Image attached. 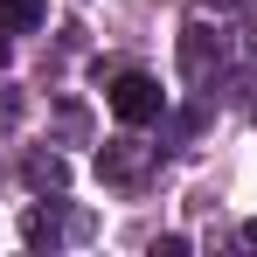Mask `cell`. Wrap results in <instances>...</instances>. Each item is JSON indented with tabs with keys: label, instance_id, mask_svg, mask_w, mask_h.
<instances>
[{
	"label": "cell",
	"instance_id": "obj_3",
	"mask_svg": "<svg viewBox=\"0 0 257 257\" xmlns=\"http://www.w3.org/2000/svg\"><path fill=\"white\" fill-rule=\"evenodd\" d=\"M160 153L153 146H139V139H111L104 153H97V174L111 181V188H132V181H146V167H153Z\"/></svg>",
	"mask_w": 257,
	"mask_h": 257
},
{
	"label": "cell",
	"instance_id": "obj_5",
	"mask_svg": "<svg viewBox=\"0 0 257 257\" xmlns=\"http://www.w3.org/2000/svg\"><path fill=\"white\" fill-rule=\"evenodd\" d=\"M21 236H28V243L42 250V243H56V236H63V215H56V209H42V202H35V209L21 215Z\"/></svg>",
	"mask_w": 257,
	"mask_h": 257
},
{
	"label": "cell",
	"instance_id": "obj_1",
	"mask_svg": "<svg viewBox=\"0 0 257 257\" xmlns=\"http://www.w3.org/2000/svg\"><path fill=\"white\" fill-rule=\"evenodd\" d=\"M215 77H222V35L209 21H188L181 28V84L188 90H215Z\"/></svg>",
	"mask_w": 257,
	"mask_h": 257
},
{
	"label": "cell",
	"instance_id": "obj_9",
	"mask_svg": "<svg viewBox=\"0 0 257 257\" xmlns=\"http://www.w3.org/2000/svg\"><path fill=\"white\" fill-rule=\"evenodd\" d=\"M236 236H243V250H257V222H243V229H236Z\"/></svg>",
	"mask_w": 257,
	"mask_h": 257
},
{
	"label": "cell",
	"instance_id": "obj_8",
	"mask_svg": "<svg viewBox=\"0 0 257 257\" xmlns=\"http://www.w3.org/2000/svg\"><path fill=\"white\" fill-rule=\"evenodd\" d=\"M7 35H14V28L0 21V70H7V56H14V42H7Z\"/></svg>",
	"mask_w": 257,
	"mask_h": 257
},
{
	"label": "cell",
	"instance_id": "obj_4",
	"mask_svg": "<svg viewBox=\"0 0 257 257\" xmlns=\"http://www.w3.org/2000/svg\"><path fill=\"white\" fill-rule=\"evenodd\" d=\"M28 188H35V195H63V188H70V167H63V153H28Z\"/></svg>",
	"mask_w": 257,
	"mask_h": 257
},
{
	"label": "cell",
	"instance_id": "obj_10",
	"mask_svg": "<svg viewBox=\"0 0 257 257\" xmlns=\"http://www.w3.org/2000/svg\"><path fill=\"white\" fill-rule=\"evenodd\" d=\"M209 7H243V0H209Z\"/></svg>",
	"mask_w": 257,
	"mask_h": 257
},
{
	"label": "cell",
	"instance_id": "obj_6",
	"mask_svg": "<svg viewBox=\"0 0 257 257\" xmlns=\"http://www.w3.org/2000/svg\"><path fill=\"white\" fill-rule=\"evenodd\" d=\"M0 21H7V28H42L49 7L42 0H0Z\"/></svg>",
	"mask_w": 257,
	"mask_h": 257
},
{
	"label": "cell",
	"instance_id": "obj_2",
	"mask_svg": "<svg viewBox=\"0 0 257 257\" xmlns=\"http://www.w3.org/2000/svg\"><path fill=\"white\" fill-rule=\"evenodd\" d=\"M167 111V90L153 84V77H118L111 84V118L118 125H153Z\"/></svg>",
	"mask_w": 257,
	"mask_h": 257
},
{
	"label": "cell",
	"instance_id": "obj_7",
	"mask_svg": "<svg viewBox=\"0 0 257 257\" xmlns=\"http://www.w3.org/2000/svg\"><path fill=\"white\" fill-rule=\"evenodd\" d=\"M14 125H21V90L0 84V132H14Z\"/></svg>",
	"mask_w": 257,
	"mask_h": 257
}]
</instances>
